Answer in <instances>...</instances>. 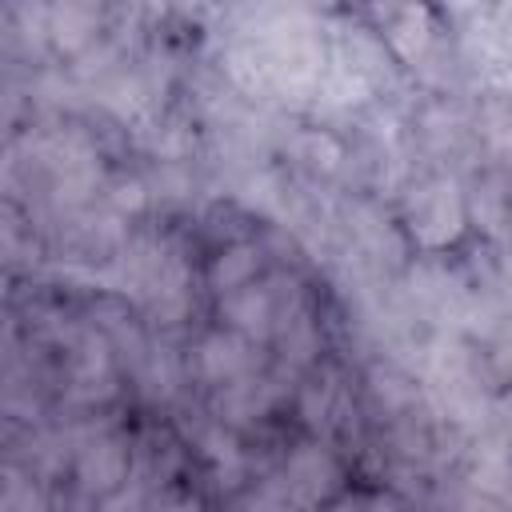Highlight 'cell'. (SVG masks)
Instances as JSON below:
<instances>
[{
	"label": "cell",
	"mask_w": 512,
	"mask_h": 512,
	"mask_svg": "<svg viewBox=\"0 0 512 512\" xmlns=\"http://www.w3.org/2000/svg\"><path fill=\"white\" fill-rule=\"evenodd\" d=\"M464 212H460V196L452 184H428L420 188V196L412 200V228L420 232V240L428 244H444L456 236Z\"/></svg>",
	"instance_id": "6da1fadb"
},
{
	"label": "cell",
	"mask_w": 512,
	"mask_h": 512,
	"mask_svg": "<svg viewBox=\"0 0 512 512\" xmlns=\"http://www.w3.org/2000/svg\"><path fill=\"white\" fill-rule=\"evenodd\" d=\"M284 476H288V492L300 504H320L336 488V480H340L336 460L324 448H300V452H292Z\"/></svg>",
	"instance_id": "7a4b0ae2"
},
{
	"label": "cell",
	"mask_w": 512,
	"mask_h": 512,
	"mask_svg": "<svg viewBox=\"0 0 512 512\" xmlns=\"http://www.w3.org/2000/svg\"><path fill=\"white\" fill-rule=\"evenodd\" d=\"M120 476H124V452H120L116 440H96V444H88L80 452V480H84V488L108 492V488L120 484Z\"/></svg>",
	"instance_id": "3957f363"
},
{
	"label": "cell",
	"mask_w": 512,
	"mask_h": 512,
	"mask_svg": "<svg viewBox=\"0 0 512 512\" xmlns=\"http://www.w3.org/2000/svg\"><path fill=\"white\" fill-rule=\"evenodd\" d=\"M200 368L208 380H232L248 368V348L240 336H228V332H216L200 344Z\"/></svg>",
	"instance_id": "277c9868"
},
{
	"label": "cell",
	"mask_w": 512,
	"mask_h": 512,
	"mask_svg": "<svg viewBox=\"0 0 512 512\" xmlns=\"http://www.w3.org/2000/svg\"><path fill=\"white\" fill-rule=\"evenodd\" d=\"M228 316H232V324H236L240 332L264 336V332L272 328V320H276L272 296H268L264 288H240V292H232V300H228Z\"/></svg>",
	"instance_id": "5b68a950"
},
{
	"label": "cell",
	"mask_w": 512,
	"mask_h": 512,
	"mask_svg": "<svg viewBox=\"0 0 512 512\" xmlns=\"http://www.w3.org/2000/svg\"><path fill=\"white\" fill-rule=\"evenodd\" d=\"M260 264V252L252 244H232L228 252L216 256L212 264V288L220 292H240V284H248V276L256 272Z\"/></svg>",
	"instance_id": "8992f818"
},
{
	"label": "cell",
	"mask_w": 512,
	"mask_h": 512,
	"mask_svg": "<svg viewBox=\"0 0 512 512\" xmlns=\"http://www.w3.org/2000/svg\"><path fill=\"white\" fill-rule=\"evenodd\" d=\"M92 24H96V12H92V8H84V4L52 8V32H56V40H60V44H68V48L84 44V40H88V32H92Z\"/></svg>",
	"instance_id": "52a82bcc"
}]
</instances>
